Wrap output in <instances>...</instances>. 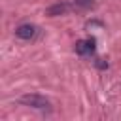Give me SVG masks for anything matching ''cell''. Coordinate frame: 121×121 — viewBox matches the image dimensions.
<instances>
[{"label": "cell", "mask_w": 121, "mask_h": 121, "mask_svg": "<svg viewBox=\"0 0 121 121\" xmlns=\"http://www.w3.org/2000/svg\"><path fill=\"white\" fill-rule=\"evenodd\" d=\"M95 51V40H78L76 42V53L78 55H89Z\"/></svg>", "instance_id": "3957f363"}, {"label": "cell", "mask_w": 121, "mask_h": 121, "mask_svg": "<svg viewBox=\"0 0 121 121\" xmlns=\"http://www.w3.org/2000/svg\"><path fill=\"white\" fill-rule=\"evenodd\" d=\"M36 32H38V28H36L34 25H30V23L19 25V26L15 28V36L21 38V40H32V38L36 36Z\"/></svg>", "instance_id": "7a4b0ae2"}, {"label": "cell", "mask_w": 121, "mask_h": 121, "mask_svg": "<svg viewBox=\"0 0 121 121\" xmlns=\"http://www.w3.org/2000/svg\"><path fill=\"white\" fill-rule=\"evenodd\" d=\"M74 4L78 8H81V9H85V8H91L93 6V0H74Z\"/></svg>", "instance_id": "5b68a950"}, {"label": "cell", "mask_w": 121, "mask_h": 121, "mask_svg": "<svg viewBox=\"0 0 121 121\" xmlns=\"http://www.w3.org/2000/svg\"><path fill=\"white\" fill-rule=\"evenodd\" d=\"M21 102L25 106H30V108H36V110H51V102L42 95H23Z\"/></svg>", "instance_id": "6da1fadb"}, {"label": "cell", "mask_w": 121, "mask_h": 121, "mask_svg": "<svg viewBox=\"0 0 121 121\" xmlns=\"http://www.w3.org/2000/svg\"><path fill=\"white\" fill-rule=\"evenodd\" d=\"M66 9H68V6H66V4H55V6H51V8L47 9V15L55 17V15H60V13H64Z\"/></svg>", "instance_id": "277c9868"}]
</instances>
